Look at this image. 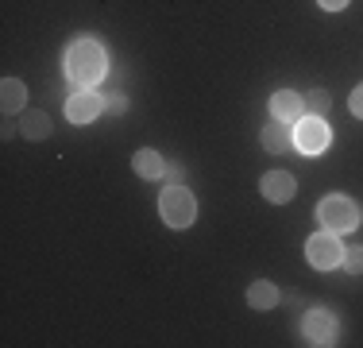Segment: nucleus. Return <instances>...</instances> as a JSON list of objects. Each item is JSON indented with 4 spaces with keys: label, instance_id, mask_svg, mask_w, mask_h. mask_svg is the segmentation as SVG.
I'll return each mask as SVG.
<instances>
[{
    "label": "nucleus",
    "instance_id": "nucleus-10",
    "mask_svg": "<svg viewBox=\"0 0 363 348\" xmlns=\"http://www.w3.org/2000/svg\"><path fill=\"white\" fill-rule=\"evenodd\" d=\"M301 112H306V97L301 93H294V89H279V93H271V116H279V120H301Z\"/></svg>",
    "mask_w": 363,
    "mask_h": 348
},
{
    "label": "nucleus",
    "instance_id": "nucleus-7",
    "mask_svg": "<svg viewBox=\"0 0 363 348\" xmlns=\"http://www.w3.org/2000/svg\"><path fill=\"white\" fill-rule=\"evenodd\" d=\"M101 112H105V97H101V93L82 89V93H74V97L66 101V116H70V124H93Z\"/></svg>",
    "mask_w": 363,
    "mask_h": 348
},
{
    "label": "nucleus",
    "instance_id": "nucleus-8",
    "mask_svg": "<svg viewBox=\"0 0 363 348\" xmlns=\"http://www.w3.org/2000/svg\"><path fill=\"white\" fill-rule=\"evenodd\" d=\"M294 190H298V182H294L290 170H271V174L259 178V194H263L267 202H274V205H286L294 197Z\"/></svg>",
    "mask_w": 363,
    "mask_h": 348
},
{
    "label": "nucleus",
    "instance_id": "nucleus-16",
    "mask_svg": "<svg viewBox=\"0 0 363 348\" xmlns=\"http://www.w3.org/2000/svg\"><path fill=\"white\" fill-rule=\"evenodd\" d=\"M328 93L325 89H313V93H306V109H309V116H325L328 112Z\"/></svg>",
    "mask_w": 363,
    "mask_h": 348
},
{
    "label": "nucleus",
    "instance_id": "nucleus-21",
    "mask_svg": "<svg viewBox=\"0 0 363 348\" xmlns=\"http://www.w3.org/2000/svg\"><path fill=\"white\" fill-rule=\"evenodd\" d=\"M359 217H363V213H359Z\"/></svg>",
    "mask_w": 363,
    "mask_h": 348
},
{
    "label": "nucleus",
    "instance_id": "nucleus-4",
    "mask_svg": "<svg viewBox=\"0 0 363 348\" xmlns=\"http://www.w3.org/2000/svg\"><path fill=\"white\" fill-rule=\"evenodd\" d=\"M317 217H321V224H325V229H333V232H352L359 224L356 202H352V197H340V194L325 197L321 209H317Z\"/></svg>",
    "mask_w": 363,
    "mask_h": 348
},
{
    "label": "nucleus",
    "instance_id": "nucleus-18",
    "mask_svg": "<svg viewBox=\"0 0 363 348\" xmlns=\"http://www.w3.org/2000/svg\"><path fill=\"white\" fill-rule=\"evenodd\" d=\"M348 109H352V116H359V120H363V85H356V89H352Z\"/></svg>",
    "mask_w": 363,
    "mask_h": 348
},
{
    "label": "nucleus",
    "instance_id": "nucleus-17",
    "mask_svg": "<svg viewBox=\"0 0 363 348\" xmlns=\"http://www.w3.org/2000/svg\"><path fill=\"white\" fill-rule=\"evenodd\" d=\"M105 112L124 116V112H128V97H124V93H105Z\"/></svg>",
    "mask_w": 363,
    "mask_h": 348
},
{
    "label": "nucleus",
    "instance_id": "nucleus-13",
    "mask_svg": "<svg viewBox=\"0 0 363 348\" xmlns=\"http://www.w3.org/2000/svg\"><path fill=\"white\" fill-rule=\"evenodd\" d=\"M132 167L140 178H162V170H167V163H162L159 151H151V147H143V151L132 155Z\"/></svg>",
    "mask_w": 363,
    "mask_h": 348
},
{
    "label": "nucleus",
    "instance_id": "nucleus-3",
    "mask_svg": "<svg viewBox=\"0 0 363 348\" xmlns=\"http://www.w3.org/2000/svg\"><path fill=\"white\" fill-rule=\"evenodd\" d=\"M306 256H309V263H313L317 271H333V267H340V259H344L340 232L325 229V232H317V236H309V244H306Z\"/></svg>",
    "mask_w": 363,
    "mask_h": 348
},
{
    "label": "nucleus",
    "instance_id": "nucleus-2",
    "mask_svg": "<svg viewBox=\"0 0 363 348\" xmlns=\"http://www.w3.org/2000/svg\"><path fill=\"white\" fill-rule=\"evenodd\" d=\"M159 213H162V221H167L170 229H189L194 217H197V202H194V194H189L186 186H167L162 197H159Z\"/></svg>",
    "mask_w": 363,
    "mask_h": 348
},
{
    "label": "nucleus",
    "instance_id": "nucleus-6",
    "mask_svg": "<svg viewBox=\"0 0 363 348\" xmlns=\"http://www.w3.org/2000/svg\"><path fill=\"white\" fill-rule=\"evenodd\" d=\"M336 333H340V329H336V317L328 310H309L306 313V321H301V337H306L309 344H336Z\"/></svg>",
    "mask_w": 363,
    "mask_h": 348
},
{
    "label": "nucleus",
    "instance_id": "nucleus-19",
    "mask_svg": "<svg viewBox=\"0 0 363 348\" xmlns=\"http://www.w3.org/2000/svg\"><path fill=\"white\" fill-rule=\"evenodd\" d=\"M162 178H167L170 186H182V178H186V170H182V167H167V170H162Z\"/></svg>",
    "mask_w": 363,
    "mask_h": 348
},
{
    "label": "nucleus",
    "instance_id": "nucleus-11",
    "mask_svg": "<svg viewBox=\"0 0 363 348\" xmlns=\"http://www.w3.org/2000/svg\"><path fill=\"white\" fill-rule=\"evenodd\" d=\"M23 101H28L23 82H20V77H4V82H0V109L12 116V112H23Z\"/></svg>",
    "mask_w": 363,
    "mask_h": 348
},
{
    "label": "nucleus",
    "instance_id": "nucleus-14",
    "mask_svg": "<svg viewBox=\"0 0 363 348\" xmlns=\"http://www.w3.org/2000/svg\"><path fill=\"white\" fill-rule=\"evenodd\" d=\"M50 132H55V120H50L43 109L23 112V139H47Z\"/></svg>",
    "mask_w": 363,
    "mask_h": 348
},
{
    "label": "nucleus",
    "instance_id": "nucleus-5",
    "mask_svg": "<svg viewBox=\"0 0 363 348\" xmlns=\"http://www.w3.org/2000/svg\"><path fill=\"white\" fill-rule=\"evenodd\" d=\"M328 139H333V132H328L325 116H301V124L294 128V147L301 155H321L328 147Z\"/></svg>",
    "mask_w": 363,
    "mask_h": 348
},
{
    "label": "nucleus",
    "instance_id": "nucleus-15",
    "mask_svg": "<svg viewBox=\"0 0 363 348\" xmlns=\"http://www.w3.org/2000/svg\"><path fill=\"white\" fill-rule=\"evenodd\" d=\"M340 267H344L348 275H363V244H352V248H344Z\"/></svg>",
    "mask_w": 363,
    "mask_h": 348
},
{
    "label": "nucleus",
    "instance_id": "nucleus-20",
    "mask_svg": "<svg viewBox=\"0 0 363 348\" xmlns=\"http://www.w3.org/2000/svg\"><path fill=\"white\" fill-rule=\"evenodd\" d=\"M321 8H328V12H340V8H348V0H317Z\"/></svg>",
    "mask_w": 363,
    "mask_h": 348
},
{
    "label": "nucleus",
    "instance_id": "nucleus-9",
    "mask_svg": "<svg viewBox=\"0 0 363 348\" xmlns=\"http://www.w3.org/2000/svg\"><path fill=\"white\" fill-rule=\"evenodd\" d=\"M259 139H263V147H267L271 155H286L290 147H294V128H290V120H279V116H274L271 124H263Z\"/></svg>",
    "mask_w": 363,
    "mask_h": 348
},
{
    "label": "nucleus",
    "instance_id": "nucleus-1",
    "mask_svg": "<svg viewBox=\"0 0 363 348\" xmlns=\"http://www.w3.org/2000/svg\"><path fill=\"white\" fill-rule=\"evenodd\" d=\"M66 74H70V82L77 89L97 85L101 77H105V50L93 39H77L70 47V55H66Z\"/></svg>",
    "mask_w": 363,
    "mask_h": 348
},
{
    "label": "nucleus",
    "instance_id": "nucleus-12",
    "mask_svg": "<svg viewBox=\"0 0 363 348\" xmlns=\"http://www.w3.org/2000/svg\"><path fill=\"white\" fill-rule=\"evenodd\" d=\"M279 298H282L279 286L267 283V278H259V283L247 286V306H252V310H274V306H279Z\"/></svg>",
    "mask_w": 363,
    "mask_h": 348
}]
</instances>
